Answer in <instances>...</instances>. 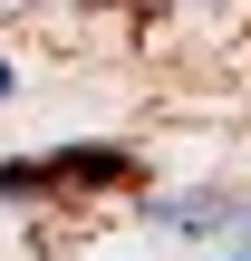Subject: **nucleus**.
<instances>
[{
	"label": "nucleus",
	"instance_id": "f03ea898",
	"mask_svg": "<svg viewBox=\"0 0 251 261\" xmlns=\"http://www.w3.org/2000/svg\"><path fill=\"white\" fill-rule=\"evenodd\" d=\"M10 87H19V77H10V58H0V97H10Z\"/></svg>",
	"mask_w": 251,
	"mask_h": 261
},
{
	"label": "nucleus",
	"instance_id": "f257e3e1",
	"mask_svg": "<svg viewBox=\"0 0 251 261\" xmlns=\"http://www.w3.org/2000/svg\"><path fill=\"white\" fill-rule=\"evenodd\" d=\"M145 155L135 145H48V155H10L0 165V203H39V194H135Z\"/></svg>",
	"mask_w": 251,
	"mask_h": 261
}]
</instances>
